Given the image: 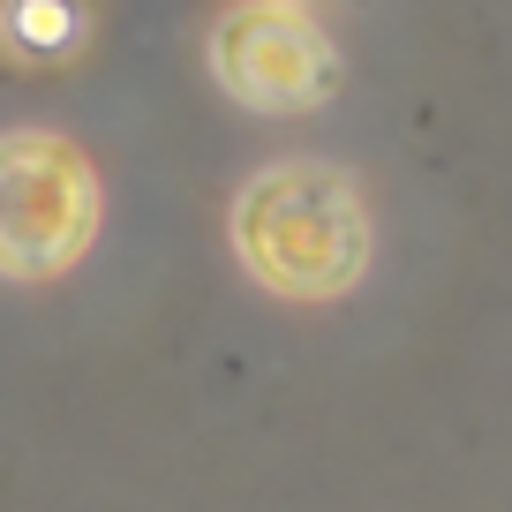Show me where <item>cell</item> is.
I'll use <instances>...</instances> for the list:
<instances>
[{
	"label": "cell",
	"mask_w": 512,
	"mask_h": 512,
	"mask_svg": "<svg viewBox=\"0 0 512 512\" xmlns=\"http://www.w3.org/2000/svg\"><path fill=\"white\" fill-rule=\"evenodd\" d=\"M91 234V174L61 136H0V272H61Z\"/></svg>",
	"instance_id": "7a4b0ae2"
},
{
	"label": "cell",
	"mask_w": 512,
	"mask_h": 512,
	"mask_svg": "<svg viewBox=\"0 0 512 512\" xmlns=\"http://www.w3.org/2000/svg\"><path fill=\"white\" fill-rule=\"evenodd\" d=\"M249 272L279 294H332L362 272V204L324 166H279L234 211Z\"/></svg>",
	"instance_id": "6da1fadb"
},
{
	"label": "cell",
	"mask_w": 512,
	"mask_h": 512,
	"mask_svg": "<svg viewBox=\"0 0 512 512\" xmlns=\"http://www.w3.org/2000/svg\"><path fill=\"white\" fill-rule=\"evenodd\" d=\"M219 61H226V83L256 106H294V98L324 91V46L302 16H241L219 31Z\"/></svg>",
	"instance_id": "3957f363"
}]
</instances>
